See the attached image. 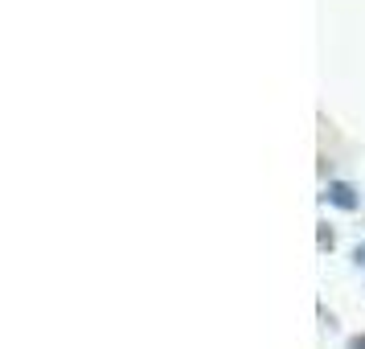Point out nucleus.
<instances>
[{
  "instance_id": "nucleus-1",
  "label": "nucleus",
  "mask_w": 365,
  "mask_h": 349,
  "mask_svg": "<svg viewBox=\"0 0 365 349\" xmlns=\"http://www.w3.org/2000/svg\"><path fill=\"white\" fill-rule=\"evenodd\" d=\"M324 198H329L332 206H341V210H357V206H361V193L349 181H332L329 189H324Z\"/></svg>"
},
{
  "instance_id": "nucleus-2",
  "label": "nucleus",
  "mask_w": 365,
  "mask_h": 349,
  "mask_svg": "<svg viewBox=\"0 0 365 349\" xmlns=\"http://www.w3.org/2000/svg\"><path fill=\"white\" fill-rule=\"evenodd\" d=\"M349 349H365V337H353V341H349Z\"/></svg>"
}]
</instances>
